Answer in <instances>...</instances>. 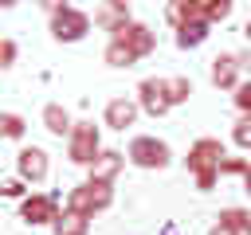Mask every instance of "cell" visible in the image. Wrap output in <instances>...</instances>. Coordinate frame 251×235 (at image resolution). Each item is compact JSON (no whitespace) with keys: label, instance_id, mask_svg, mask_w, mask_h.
Returning <instances> with one entry per match:
<instances>
[{"label":"cell","instance_id":"1","mask_svg":"<svg viewBox=\"0 0 251 235\" xmlns=\"http://www.w3.org/2000/svg\"><path fill=\"white\" fill-rule=\"evenodd\" d=\"M114 204V184L110 180H94V176H86L78 188H71V196H67V212H75V215H82V219H94L98 212H106Z\"/></svg>","mask_w":251,"mask_h":235},{"label":"cell","instance_id":"2","mask_svg":"<svg viewBox=\"0 0 251 235\" xmlns=\"http://www.w3.org/2000/svg\"><path fill=\"white\" fill-rule=\"evenodd\" d=\"M67 157H71V164L94 168V161L102 157V141H98L94 121H75V133L67 137Z\"/></svg>","mask_w":251,"mask_h":235},{"label":"cell","instance_id":"3","mask_svg":"<svg viewBox=\"0 0 251 235\" xmlns=\"http://www.w3.org/2000/svg\"><path fill=\"white\" fill-rule=\"evenodd\" d=\"M126 161H129V164H137V168H149V172H153V168H169L173 153H169V145H165L161 137L141 133V137H133V141H129Z\"/></svg>","mask_w":251,"mask_h":235},{"label":"cell","instance_id":"4","mask_svg":"<svg viewBox=\"0 0 251 235\" xmlns=\"http://www.w3.org/2000/svg\"><path fill=\"white\" fill-rule=\"evenodd\" d=\"M86 31H90V16L78 12V8H71V4H63V8L51 16V35H55L59 43H78Z\"/></svg>","mask_w":251,"mask_h":235},{"label":"cell","instance_id":"5","mask_svg":"<svg viewBox=\"0 0 251 235\" xmlns=\"http://www.w3.org/2000/svg\"><path fill=\"white\" fill-rule=\"evenodd\" d=\"M224 161H227V153H224V141H220V137H200V141H192V149H188V168H192V172L220 168Z\"/></svg>","mask_w":251,"mask_h":235},{"label":"cell","instance_id":"6","mask_svg":"<svg viewBox=\"0 0 251 235\" xmlns=\"http://www.w3.org/2000/svg\"><path fill=\"white\" fill-rule=\"evenodd\" d=\"M110 39H118V43H126V47H129V51H133L137 59H145V55H149V51L157 47V35H153V31H149L145 24H137V20H129V24H122V27H118V31L110 35Z\"/></svg>","mask_w":251,"mask_h":235},{"label":"cell","instance_id":"7","mask_svg":"<svg viewBox=\"0 0 251 235\" xmlns=\"http://www.w3.org/2000/svg\"><path fill=\"white\" fill-rule=\"evenodd\" d=\"M20 219H24V223H31V227H43V223H51V227H55V219H59V204H55L51 196L35 192V196H27V200L20 204Z\"/></svg>","mask_w":251,"mask_h":235},{"label":"cell","instance_id":"8","mask_svg":"<svg viewBox=\"0 0 251 235\" xmlns=\"http://www.w3.org/2000/svg\"><path fill=\"white\" fill-rule=\"evenodd\" d=\"M137 106L149 114V118H165L173 106H169V94H165V78H145L137 86Z\"/></svg>","mask_w":251,"mask_h":235},{"label":"cell","instance_id":"9","mask_svg":"<svg viewBox=\"0 0 251 235\" xmlns=\"http://www.w3.org/2000/svg\"><path fill=\"white\" fill-rule=\"evenodd\" d=\"M16 172H20V180H27V184L47 180V153H43L39 145H24V149L16 153Z\"/></svg>","mask_w":251,"mask_h":235},{"label":"cell","instance_id":"10","mask_svg":"<svg viewBox=\"0 0 251 235\" xmlns=\"http://www.w3.org/2000/svg\"><path fill=\"white\" fill-rule=\"evenodd\" d=\"M239 70H243L239 55H231V51L216 55V59H212V86H220V90H235V86H239Z\"/></svg>","mask_w":251,"mask_h":235},{"label":"cell","instance_id":"11","mask_svg":"<svg viewBox=\"0 0 251 235\" xmlns=\"http://www.w3.org/2000/svg\"><path fill=\"white\" fill-rule=\"evenodd\" d=\"M137 110H141V106H137L133 98H110V102H106V114H102V118H106V125H110V129L126 133V129H129V125L137 121Z\"/></svg>","mask_w":251,"mask_h":235},{"label":"cell","instance_id":"12","mask_svg":"<svg viewBox=\"0 0 251 235\" xmlns=\"http://www.w3.org/2000/svg\"><path fill=\"white\" fill-rule=\"evenodd\" d=\"M165 16H169V24L180 31V27H188V24H200V20H204V4H196V0H173V4L165 8Z\"/></svg>","mask_w":251,"mask_h":235},{"label":"cell","instance_id":"13","mask_svg":"<svg viewBox=\"0 0 251 235\" xmlns=\"http://www.w3.org/2000/svg\"><path fill=\"white\" fill-rule=\"evenodd\" d=\"M43 129H47V133H55V137H71V133H75V121H71L67 106L47 102V106H43Z\"/></svg>","mask_w":251,"mask_h":235},{"label":"cell","instance_id":"14","mask_svg":"<svg viewBox=\"0 0 251 235\" xmlns=\"http://www.w3.org/2000/svg\"><path fill=\"white\" fill-rule=\"evenodd\" d=\"M126 168V153H118V149H102V157L94 161V168H90V176L94 180H110L114 184V176Z\"/></svg>","mask_w":251,"mask_h":235},{"label":"cell","instance_id":"15","mask_svg":"<svg viewBox=\"0 0 251 235\" xmlns=\"http://www.w3.org/2000/svg\"><path fill=\"white\" fill-rule=\"evenodd\" d=\"M129 20H133V16H129V4H118V0H114V4H102V8L94 12V24H102L110 35H114L122 24H129Z\"/></svg>","mask_w":251,"mask_h":235},{"label":"cell","instance_id":"16","mask_svg":"<svg viewBox=\"0 0 251 235\" xmlns=\"http://www.w3.org/2000/svg\"><path fill=\"white\" fill-rule=\"evenodd\" d=\"M165 94H169V106H184L192 98V78H184V74L165 78Z\"/></svg>","mask_w":251,"mask_h":235},{"label":"cell","instance_id":"17","mask_svg":"<svg viewBox=\"0 0 251 235\" xmlns=\"http://www.w3.org/2000/svg\"><path fill=\"white\" fill-rule=\"evenodd\" d=\"M208 27H212L208 20H200V24H188V27H180V31H176V47H184V51H188V47H200V43L208 39Z\"/></svg>","mask_w":251,"mask_h":235},{"label":"cell","instance_id":"18","mask_svg":"<svg viewBox=\"0 0 251 235\" xmlns=\"http://www.w3.org/2000/svg\"><path fill=\"white\" fill-rule=\"evenodd\" d=\"M102 59H106L110 67H133V63H137V55H133L126 43H118V39L106 43V55H102Z\"/></svg>","mask_w":251,"mask_h":235},{"label":"cell","instance_id":"19","mask_svg":"<svg viewBox=\"0 0 251 235\" xmlns=\"http://www.w3.org/2000/svg\"><path fill=\"white\" fill-rule=\"evenodd\" d=\"M216 219H220V227H231V231H243V227H251V212H243V208H224Z\"/></svg>","mask_w":251,"mask_h":235},{"label":"cell","instance_id":"20","mask_svg":"<svg viewBox=\"0 0 251 235\" xmlns=\"http://www.w3.org/2000/svg\"><path fill=\"white\" fill-rule=\"evenodd\" d=\"M55 235H86V219L75 215V212H63L55 219Z\"/></svg>","mask_w":251,"mask_h":235},{"label":"cell","instance_id":"21","mask_svg":"<svg viewBox=\"0 0 251 235\" xmlns=\"http://www.w3.org/2000/svg\"><path fill=\"white\" fill-rule=\"evenodd\" d=\"M231 16V0H212V4H204V20L208 24H220V20H227Z\"/></svg>","mask_w":251,"mask_h":235},{"label":"cell","instance_id":"22","mask_svg":"<svg viewBox=\"0 0 251 235\" xmlns=\"http://www.w3.org/2000/svg\"><path fill=\"white\" fill-rule=\"evenodd\" d=\"M0 129H4V137H12V141H16V137H24V129H27V125H24V118H20V114H4V118H0Z\"/></svg>","mask_w":251,"mask_h":235},{"label":"cell","instance_id":"23","mask_svg":"<svg viewBox=\"0 0 251 235\" xmlns=\"http://www.w3.org/2000/svg\"><path fill=\"white\" fill-rule=\"evenodd\" d=\"M231 141H235L243 153L251 149V118H239V121H235V129H231Z\"/></svg>","mask_w":251,"mask_h":235},{"label":"cell","instance_id":"24","mask_svg":"<svg viewBox=\"0 0 251 235\" xmlns=\"http://www.w3.org/2000/svg\"><path fill=\"white\" fill-rule=\"evenodd\" d=\"M251 172V164L243 161V157H227L224 164H220V176H247Z\"/></svg>","mask_w":251,"mask_h":235},{"label":"cell","instance_id":"25","mask_svg":"<svg viewBox=\"0 0 251 235\" xmlns=\"http://www.w3.org/2000/svg\"><path fill=\"white\" fill-rule=\"evenodd\" d=\"M235 106H239V114H243V118H251V78L235 86Z\"/></svg>","mask_w":251,"mask_h":235},{"label":"cell","instance_id":"26","mask_svg":"<svg viewBox=\"0 0 251 235\" xmlns=\"http://www.w3.org/2000/svg\"><path fill=\"white\" fill-rule=\"evenodd\" d=\"M216 180H220V168H208V172H196V188H200V192H212V188H216Z\"/></svg>","mask_w":251,"mask_h":235},{"label":"cell","instance_id":"27","mask_svg":"<svg viewBox=\"0 0 251 235\" xmlns=\"http://www.w3.org/2000/svg\"><path fill=\"white\" fill-rule=\"evenodd\" d=\"M12 63H16V43L0 39V67H12Z\"/></svg>","mask_w":251,"mask_h":235},{"label":"cell","instance_id":"28","mask_svg":"<svg viewBox=\"0 0 251 235\" xmlns=\"http://www.w3.org/2000/svg\"><path fill=\"white\" fill-rule=\"evenodd\" d=\"M24 184H27V180H20V176H16V180H4V196H8V200H20V196H24Z\"/></svg>","mask_w":251,"mask_h":235},{"label":"cell","instance_id":"29","mask_svg":"<svg viewBox=\"0 0 251 235\" xmlns=\"http://www.w3.org/2000/svg\"><path fill=\"white\" fill-rule=\"evenodd\" d=\"M212 235H239V231H231V227H220V223H216V227H212Z\"/></svg>","mask_w":251,"mask_h":235},{"label":"cell","instance_id":"30","mask_svg":"<svg viewBox=\"0 0 251 235\" xmlns=\"http://www.w3.org/2000/svg\"><path fill=\"white\" fill-rule=\"evenodd\" d=\"M239 63H243V70L251 74V51H247V55H239Z\"/></svg>","mask_w":251,"mask_h":235},{"label":"cell","instance_id":"31","mask_svg":"<svg viewBox=\"0 0 251 235\" xmlns=\"http://www.w3.org/2000/svg\"><path fill=\"white\" fill-rule=\"evenodd\" d=\"M243 192H247V196H251V172H247V176H243Z\"/></svg>","mask_w":251,"mask_h":235},{"label":"cell","instance_id":"32","mask_svg":"<svg viewBox=\"0 0 251 235\" xmlns=\"http://www.w3.org/2000/svg\"><path fill=\"white\" fill-rule=\"evenodd\" d=\"M243 35H247V43H251V20H247V24H243Z\"/></svg>","mask_w":251,"mask_h":235},{"label":"cell","instance_id":"33","mask_svg":"<svg viewBox=\"0 0 251 235\" xmlns=\"http://www.w3.org/2000/svg\"><path fill=\"white\" fill-rule=\"evenodd\" d=\"M239 235H251V227H243V231H239Z\"/></svg>","mask_w":251,"mask_h":235},{"label":"cell","instance_id":"34","mask_svg":"<svg viewBox=\"0 0 251 235\" xmlns=\"http://www.w3.org/2000/svg\"><path fill=\"white\" fill-rule=\"evenodd\" d=\"M165 235H176V231H173V227H169V231H165Z\"/></svg>","mask_w":251,"mask_h":235}]
</instances>
